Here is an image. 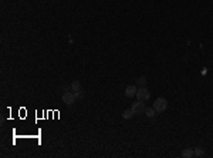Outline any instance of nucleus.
Segmentation results:
<instances>
[{"label":"nucleus","instance_id":"nucleus-1","mask_svg":"<svg viewBox=\"0 0 213 158\" xmlns=\"http://www.w3.org/2000/svg\"><path fill=\"white\" fill-rule=\"evenodd\" d=\"M166 107H168V101L163 97L156 98L155 103H153V108L156 110V113H163L166 110Z\"/></svg>","mask_w":213,"mask_h":158},{"label":"nucleus","instance_id":"nucleus-2","mask_svg":"<svg viewBox=\"0 0 213 158\" xmlns=\"http://www.w3.org/2000/svg\"><path fill=\"white\" fill-rule=\"evenodd\" d=\"M77 98H78V94H77V93L65 91V93L63 94V103H64V104H67V106H71V104H74Z\"/></svg>","mask_w":213,"mask_h":158},{"label":"nucleus","instance_id":"nucleus-3","mask_svg":"<svg viewBox=\"0 0 213 158\" xmlns=\"http://www.w3.org/2000/svg\"><path fill=\"white\" fill-rule=\"evenodd\" d=\"M131 110L134 111L135 116H141V114H144V113H145V110H146V108H145L144 101H139V100H138L136 103H134V104H132Z\"/></svg>","mask_w":213,"mask_h":158},{"label":"nucleus","instance_id":"nucleus-4","mask_svg":"<svg viewBox=\"0 0 213 158\" xmlns=\"http://www.w3.org/2000/svg\"><path fill=\"white\" fill-rule=\"evenodd\" d=\"M149 97H151V94L145 87H141L139 90H136V98L139 101H148Z\"/></svg>","mask_w":213,"mask_h":158},{"label":"nucleus","instance_id":"nucleus-5","mask_svg":"<svg viewBox=\"0 0 213 158\" xmlns=\"http://www.w3.org/2000/svg\"><path fill=\"white\" fill-rule=\"evenodd\" d=\"M125 96L126 97H134V96H136V87H135L134 84H129L125 89Z\"/></svg>","mask_w":213,"mask_h":158},{"label":"nucleus","instance_id":"nucleus-6","mask_svg":"<svg viewBox=\"0 0 213 158\" xmlns=\"http://www.w3.org/2000/svg\"><path fill=\"white\" fill-rule=\"evenodd\" d=\"M71 89H73V91H75L77 94H80V91H81V84H80L78 80H74L73 83H71V86H70Z\"/></svg>","mask_w":213,"mask_h":158},{"label":"nucleus","instance_id":"nucleus-7","mask_svg":"<svg viewBox=\"0 0 213 158\" xmlns=\"http://www.w3.org/2000/svg\"><path fill=\"white\" fill-rule=\"evenodd\" d=\"M181 155L183 158H192L195 155V151H193V150H190V148H185L183 151H182Z\"/></svg>","mask_w":213,"mask_h":158},{"label":"nucleus","instance_id":"nucleus-8","mask_svg":"<svg viewBox=\"0 0 213 158\" xmlns=\"http://www.w3.org/2000/svg\"><path fill=\"white\" fill-rule=\"evenodd\" d=\"M145 116L146 117H149V118H152V117H155L156 116V110H155V108H146V110H145Z\"/></svg>","mask_w":213,"mask_h":158},{"label":"nucleus","instance_id":"nucleus-9","mask_svg":"<svg viewBox=\"0 0 213 158\" xmlns=\"http://www.w3.org/2000/svg\"><path fill=\"white\" fill-rule=\"evenodd\" d=\"M132 116H134V111H132V110H125V111L122 113V118H124V120H129V118H132Z\"/></svg>","mask_w":213,"mask_h":158},{"label":"nucleus","instance_id":"nucleus-10","mask_svg":"<svg viewBox=\"0 0 213 158\" xmlns=\"http://www.w3.org/2000/svg\"><path fill=\"white\" fill-rule=\"evenodd\" d=\"M195 155H196V157H203L205 151L202 148H195Z\"/></svg>","mask_w":213,"mask_h":158},{"label":"nucleus","instance_id":"nucleus-11","mask_svg":"<svg viewBox=\"0 0 213 158\" xmlns=\"http://www.w3.org/2000/svg\"><path fill=\"white\" fill-rule=\"evenodd\" d=\"M136 83H138L141 87H145V84H146V79H145V77H139Z\"/></svg>","mask_w":213,"mask_h":158}]
</instances>
